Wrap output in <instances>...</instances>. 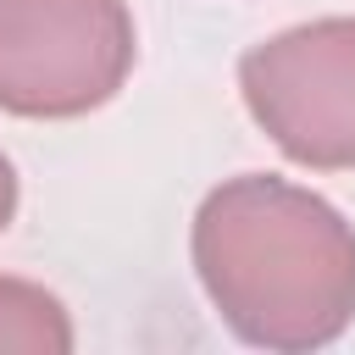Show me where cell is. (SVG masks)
<instances>
[{
  "mask_svg": "<svg viewBox=\"0 0 355 355\" xmlns=\"http://www.w3.org/2000/svg\"><path fill=\"white\" fill-rule=\"evenodd\" d=\"M189 250L205 300L250 349L305 355L355 322V227L288 178L244 172L211 189Z\"/></svg>",
  "mask_w": 355,
  "mask_h": 355,
  "instance_id": "6da1fadb",
  "label": "cell"
},
{
  "mask_svg": "<svg viewBox=\"0 0 355 355\" xmlns=\"http://www.w3.org/2000/svg\"><path fill=\"white\" fill-rule=\"evenodd\" d=\"M128 0H0V111L67 122L100 111L133 72Z\"/></svg>",
  "mask_w": 355,
  "mask_h": 355,
  "instance_id": "7a4b0ae2",
  "label": "cell"
},
{
  "mask_svg": "<svg viewBox=\"0 0 355 355\" xmlns=\"http://www.w3.org/2000/svg\"><path fill=\"white\" fill-rule=\"evenodd\" d=\"M239 89L288 161L311 172L355 166V17H316L244 50Z\"/></svg>",
  "mask_w": 355,
  "mask_h": 355,
  "instance_id": "3957f363",
  "label": "cell"
},
{
  "mask_svg": "<svg viewBox=\"0 0 355 355\" xmlns=\"http://www.w3.org/2000/svg\"><path fill=\"white\" fill-rule=\"evenodd\" d=\"M72 316L50 288L0 277V355H72Z\"/></svg>",
  "mask_w": 355,
  "mask_h": 355,
  "instance_id": "277c9868",
  "label": "cell"
},
{
  "mask_svg": "<svg viewBox=\"0 0 355 355\" xmlns=\"http://www.w3.org/2000/svg\"><path fill=\"white\" fill-rule=\"evenodd\" d=\"M11 216H17V172H11V161L0 155V233L11 227Z\"/></svg>",
  "mask_w": 355,
  "mask_h": 355,
  "instance_id": "5b68a950",
  "label": "cell"
}]
</instances>
